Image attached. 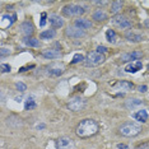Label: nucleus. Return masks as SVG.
Returning <instances> with one entry per match:
<instances>
[{
    "label": "nucleus",
    "mask_w": 149,
    "mask_h": 149,
    "mask_svg": "<svg viewBox=\"0 0 149 149\" xmlns=\"http://www.w3.org/2000/svg\"><path fill=\"white\" fill-rule=\"evenodd\" d=\"M98 130H100V125L97 121L92 120V118H86V120L80 121V124L77 126L75 134L82 139H87L96 135Z\"/></svg>",
    "instance_id": "1"
},
{
    "label": "nucleus",
    "mask_w": 149,
    "mask_h": 149,
    "mask_svg": "<svg viewBox=\"0 0 149 149\" xmlns=\"http://www.w3.org/2000/svg\"><path fill=\"white\" fill-rule=\"evenodd\" d=\"M140 131H141L140 125L135 124L133 121H127V123H125L124 125H121V127H120V134L126 138L136 136V135L140 134Z\"/></svg>",
    "instance_id": "2"
},
{
    "label": "nucleus",
    "mask_w": 149,
    "mask_h": 149,
    "mask_svg": "<svg viewBox=\"0 0 149 149\" xmlns=\"http://www.w3.org/2000/svg\"><path fill=\"white\" fill-rule=\"evenodd\" d=\"M104 61V55L100 54L97 51L89 52L87 55V57L84 59V65L86 66H98Z\"/></svg>",
    "instance_id": "3"
},
{
    "label": "nucleus",
    "mask_w": 149,
    "mask_h": 149,
    "mask_svg": "<svg viewBox=\"0 0 149 149\" xmlns=\"http://www.w3.org/2000/svg\"><path fill=\"white\" fill-rule=\"evenodd\" d=\"M84 13V9L80 5H66L63 8V14L66 17H75V15H82Z\"/></svg>",
    "instance_id": "4"
},
{
    "label": "nucleus",
    "mask_w": 149,
    "mask_h": 149,
    "mask_svg": "<svg viewBox=\"0 0 149 149\" xmlns=\"http://www.w3.org/2000/svg\"><path fill=\"white\" fill-rule=\"evenodd\" d=\"M84 106H86V101H84L83 98H80V97L72 98V100L69 101V103H68V107H69L72 111H75V112L83 110Z\"/></svg>",
    "instance_id": "5"
},
{
    "label": "nucleus",
    "mask_w": 149,
    "mask_h": 149,
    "mask_svg": "<svg viewBox=\"0 0 149 149\" xmlns=\"http://www.w3.org/2000/svg\"><path fill=\"white\" fill-rule=\"evenodd\" d=\"M143 57V52L141 51H134V52H129V54H123L120 56V60L123 63H127V61H139V59Z\"/></svg>",
    "instance_id": "6"
},
{
    "label": "nucleus",
    "mask_w": 149,
    "mask_h": 149,
    "mask_svg": "<svg viewBox=\"0 0 149 149\" xmlns=\"http://www.w3.org/2000/svg\"><path fill=\"white\" fill-rule=\"evenodd\" d=\"M74 141L68 136H61L56 141V149H73Z\"/></svg>",
    "instance_id": "7"
},
{
    "label": "nucleus",
    "mask_w": 149,
    "mask_h": 149,
    "mask_svg": "<svg viewBox=\"0 0 149 149\" xmlns=\"http://www.w3.org/2000/svg\"><path fill=\"white\" fill-rule=\"evenodd\" d=\"M112 21H113V24L118 27V28H130L131 27V22L124 15H115Z\"/></svg>",
    "instance_id": "8"
},
{
    "label": "nucleus",
    "mask_w": 149,
    "mask_h": 149,
    "mask_svg": "<svg viewBox=\"0 0 149 149\" xmlns=\"http://www.w3.org/2000/svg\"><path fill=\"white\" fill-rule=\"evenodd\" d=\"M65 33L68 37H72V38H80V37H84L86 36V32L83 29L78 28V27L73 26V27H68L65 29Z\"/></svg>",
    "instance_id": "9"
},
{
    "label": "nucleus",
    "mask_w": 149,
    "mask_h": 149,
    "mask_svg": "<svg viewBox=\"0 0 149 149\" xmlns=\"http://www.w3.org/2000/svg\"><path fill=\"white\" fill-rule=\"evenodd\" d=\"M115 88L118 91H124V92H127V91H131L134 88V84L130 82H126V80H121L115 84Z\"/></svg>",
    "instance_id": "10"
},
{
    "label": "nucleus",
    "mask_w": 149,
    "mask_h": 149,
    "mask_svg": "<svg viewBox=\"0 0 149 149\" xmlns=\"http://www.w3.org/2000/svg\"><path fill=\"white\" fill-rule=\"evenodd\" d=\"M74 26L78 27V28H80V29H88V28H91L92 27V23H91V21H88V19H84V18H79V19H77L75 22H74Z\"/></svg>",
    "instance_id": "11"
},
{
    "label": "nucleus",
    "mask_w": 149,
    "mask_h": 149,
    "mask_svg": "<svg viewBox=\"0 0 149 149\" xmlns=\"http://www.w3.org/2000/svg\"><path fill=\"white\" fill-rule=\"evenodd\" d=\"M49 21H50V24H51L54 28H60V27L64 26V21H63L61 18H60L59 15H56V14L50 15Z\"/></svg>",
    "instance_id": "12"
},
{
    "label": "nucleus",
    "mask_w": 149,
    "mask_h": 149,
    "mask_svg": "<svg viewBox=\"0 0 149 149\" xmlns=\"http://www.w3.org/2000/svg\"><path fill=\"white\" fill-rule=\"evenodd\" d=\"M141 68H143V64H141V61H134V63L129 64L125 70H126L127 73H136L138 70L141 69Z\"/></svg>",
    "instance_id": "13"
},
{
    "label": "nucleus",
    "mask_w": 149,
    "mask_h": 149,
    "mask_svg": "<svg viewBox=\"0 0 149 149\" xmlns=\"http://www.w3.org/2000/svg\"><path fill=\"white\" fill-rule=\"evenodd\" d=\"M21 29H22V33L24 36H31L33 33V26H32V23H29V22L22 23Z\"/></svg>",
    "instance_id": "14"
},
{
    "label": "nucleus",
    "mask_w": 149,
    "mask_h": 149,
    "mask_svg": "<svg viewBox=\"0 0 149 149\" xmlns=\"http://www.w3.org/2000/svg\"><path fill=\"white\" fill-rule=\"evenodd\" d=\"M134 118L136 121H140V123H145L148 120V112L145 110H140V111H136L134 113Z\"/></svg>",
    "instance_id": "15"
},
{
    "label": "nucleus",
    "mask_w": 149,
    "mask_h": 149,
    "mask_svg": "<svg viewBox=\"0 0 149 149\" xmlns=\"http://www.w3.org/2000/svg\"><path fill=\"white\" fill-rule=\"evenodd\" d=\"M42 56L46 59H55V57H60V51L59 50H47L42 52Z\"/></svg>",
    "instance_id": "16"
},
{
    "label": "nucleus",
    "mask_w": 149,
    "mask_h": 149,
    "mask_svg": "<svg viewBox=\"0 0 149 149\" xmlns=\"http://www.w3.org/2000/svg\"><path fill=\"white\" fill-rule=\"evenodd\" d=\"M125 37H126L129 41H133V42H140L141 40H143V36H141V35H136V33L130 32V31L126 32Z\"/></svg>",
    "instance_id": "17"
},
{
    "label": "nucleus",
    "mask_w": 149,
    "mask_h": 149,
    "mask_svg": "<svg viewBox=\"0 0 149 149\" xmlns=\"http://www.w3.org/2000/svg\"><path fill=\"white\" fill-rule=\"evenodd\" d=\"M93 19H94V21H97V22L106 21V19H107V14L103 10H101V9H100V10H97V12L93 13Z\"/></svg>",
    "instance_id": "18"
},
{
    "label": "nucleus",
    "mask_w": 149,
    "mask_h": 149,
    "mask_svg": "<svg viewBox=\"0 0 149 149\" xmlns=\"http://www.w3.org/2000/svg\"><path fill=\"white\" fill-rule=\"evenodd\" d=\"M56 36V32L54 31V29H47V31H43L40 37H41L42 40H50V38H54V37Z\"/></svg>",
    "instance_id": "19"
},
{
    "label": "nucleus",
    "mask_w": 149,
    "mask_h": 149,
    "mask_svg": "<svg viewBox=\"0 0 149 149\" xmlns=\"http://www.w3.org/2000/svg\"><path fill=\"white\" fill-rule=\"evenodd\" d=\"M106 38H107V41L111 42V43H115V42H116L117 36H116V33H115L113 29H108V31L106 32Z\"/></svg>",
    "instance_id": "20"
},
{
    "label": "nucleus",
    "mask_w": 149,
    "mask_h": 149,
    "mask_svg": "<svg viewBox=\"0 0 149 149\" xmlns=\"http://www.w3.org/2000/svg\"><path fill=\"white\" fill-rule=\"evenodd\" d=\"M121 8H123V1H113L112 5H111V13L112 14H117Z\"/></svg>",
    "instance_id": "21"
},
{
    "label": "nucleus",
    "mask_w": 149,
    "mask_h": 149,
    "mask_svg": "<svg viewBox=\"0 0 149 149\" xmlns=\"http://www.w3.org/2000/svg\"><path fill=\"white\" fill-rule=\"evenodd\" d=\"M26 45L31 46V47H38L40 42H38V40H36V38H26Z\"/></svg>",
    "instance_id": "22"
},
{
    "label": "nucleus",
    "mask_w": 149,
    "mask_h": 149,
    "mask_svg": "<svg viewBox=\"0 0 149 149\" xmlns=\"http://www.w3.org/2000/svg\"><path fill=\"white\" fill-rule=\"evenodd\" d=\"M24 107H26V110H33V108L36 107V102L33 101V98H28V100L26 101Z\"/></svg>",
    "instance_id": "23"
},
{
    "label": "nucleus",
    "mask_w": 149,
    "mask_h": 149,
    "mask_svg": "<svg viewBox=\"0 0 149 149\" xmlns=\"http://www.w3.org/2000/svg\"><path fill=\"white\" fill-rule=\"evenodd\" d=\"M84 57L82 54H75L74 55V57H73V60H72V64H77V63H80V61H84Z\"/></svg>",
    "instance_id": "24"
},
{
    "label": "nucleus",
    "mask_w": 149,
    "mask_h": 149,
    "mask_svg": "<svg viewBox=\"0 0 149 149\" xmlns=\"http://www.w3.org/2000/svg\"><path fill=\"white\" fill-rule=\"evenodd\" d=\"M141 103V101L140 100H129L127 102H126V107H134V106H139V104Z\"/></svg>",
    "instance_id": "25"
},
{
    "label": "nucleus",
    "mask_w": 149,
    "mask_h": 149,
    "mask_svg": "<svg viewBox=\"0 0 149 149\" xmlns=\"http://www.w3.org/2000/svg\"><path fill=\"white\" fill-rule=\"evenodd\" d=\"M49 74L52 77H60L63 74V69H51L49 70Z\"/></svg>",
    "instance_id": "26"
},
{
    "label": "nucleus",
    "mask_w": 149,
    "mask_h": 149,
    "mask_svg": "<svg viewBox=\"0 0 149 149\" xmlns=\"http://www.w3.org/2000/svg\"><path fill=\"white\" fill-rule=\"evenodd\" d=\"M17 89H18L19 92H24V91L27 89V86H26L24 83L19 82V83H17Z\"/></svg>",
    "instance_id": "27"
},
{
    "label": "nucleus",
    "mask_w": 149,
    "mask_h": 149,
    "mask_svg": "<svg viewBox=\"0 0 149 149\" xmlns=\"http://www.w3.org/2000/svg\"><path fill=\"white\" fill-rule=\"evenodd\" d=\"M0 69H1V73H8L10 72L12 68L8 65V64H1V66H0Z\"/></svg>",
    "instance_id": "28"
},
{
    "label": "nucleus",
    "mask_w": 149,
    "mask_h": 149,
    "mask_svg": "<svg viewBox=\"0 0 149 149\" xmlns=\"http://www.w3.org/2000/svg\"><path fill=\"white\" fill-rule=\"evenodd\" d=\"M46 13H42V14H41V22H40V26H41V27H43V26H45L46 24Z\"/></svg>",
    "instance_id": "29"
},
{
    "label": "nucleus",
    "mask_w": 149,
    "mask_h": 149,
    "mask_svg": "<svg viewBox=\"0 0 149 149\" xmlns=\"http://www.w3.org/2000/svg\"><path fill=\"white\" fill-rule=\"evenodd\" d=\"M10 54V51H9L8 49H5V47H3L1 50H0V55H1V57H4L5 55H9Z\"/></svg>",
    "instance_id": "30"
},
{
    "label": "nucleus",
    "mask_w": 149,
    "mask_h": 149,
    "mask_svg": "<svg viewBox=\"0 0 149 149\" xmlns=\"http://www.w3.org/2000/svg\"><path fill=\"white\" fill-rule=\"evenodd\" d=\"M97 52H100V54L107 52V47H104V46H98V47H97Z\"/></svg>",
    "instance_id": "31"
},
{
    "label": "nucleus",
    "mask_w": 149,
    "mask_h": 149,
    "mask_svg": "<svg viewBox=\"0 0 149 149\" xmlns=\"http://www.w3.org/2000/svg\"><path fill=\"white\" fill-rule=\"evenodd\" d=\"M147 89H148L147 86H140L139 87V91H140V92H147Z\"/></svg>",
    "instance_id": "32"
},
{
    "label": "nucleus",
    "mask_w": 149,
    "mask_h": 149,
    "mask_svg": "<svg viewBox=\"0 0 149 149\" xmlns=\"http://www.w3.org/2000/svg\"><path fill=\"white\" fill-rule=\"evenodd\" d=\"M117 149H129V147H127V145H125V144H118Z\"/></svg>",
    "instance_id": "33"
},
{
    "label": "nucleus",
    "mask_w": 149,
    "mask_h": 149,
    "mask_svg": "<svg viewBox=\"0 0 149 149\" xmlns=\"http://www.w3.org/2000/svg\"><path fill=\"white\" fill-rule=\"evenodd\" d=\"M94 4L96 5H106V4H108V1H94Z\"/></svg>",
    "instance_id": "34"
},
{
    "label": "nucleus",
    "mask_w": 149,
    "mask_h": 149,
    "mask_svg": "<svg viewBox=\"0 0 149 149\" xmlns=\"http://www.w3.org/2000/svg\"><path fill=\"white\" fill-rule=\"evenodd\" d=\"M139 149H149V144H144V145H141Z\"/></svg>",
    "instance_id": "35"
},
{
    "label": "nucleus",
    "mask_w": 149,
    "mask_h": 149,
    "mask_svg": "<svg viewBox=\"0 0 149 149\" xmlns=\"http://www.w3.org/2000/svg\"><path fill=\"white\" fill-rule=\"evenodd\" d=\"M45 127V125H38V126H37V129H43Z\"/></svg>",
    "instance_id": "36"
},
{
    "label": "nucleus",
    "mask_w": 149,
    "mask_h": 149,
    "mask_svg": "<svg viewBox=\"0 0 149 149\" xmlns=\"http://www.w3.org/2000/svg\"><path fill=\"white\" fill-rule=\"evenodd\" d=\"M148 70H149V64H148Z\"/></svg>",
    "instance_id": "37"
}]
</instances>
